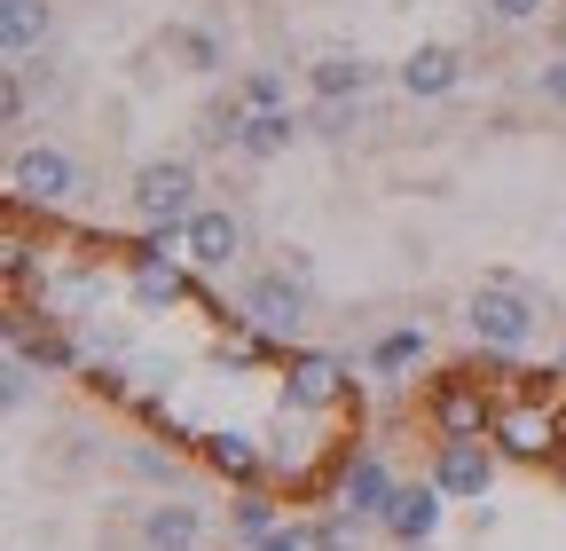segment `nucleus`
<instances>
[{
    "mask_svg": "<svg viewBox=\"0 0 566 551\" xmlns=\"http://www.w3.org/2000/svg\"><path fill=\"white\" fill-rule=\"evenodd\" d=\"M535 323H543V300H535V284H520V276H480L472 300H464V331L480 347H495V355L535 347Z\"/></svg>",
    "mask_w": 566,
    "mask_h": 551,
    "instance_id": "obj_1",
    "label": "nucleus"
},
{
    "mask_svg": "<svg viewBox=\"0 0 566 551\" xmlns=\"http://www.w3.org/2000/svg\"><path fill=\"white\" fill-rule=\"evenodd\" d=\"M126 205H134V221L150 229V237H181L189 214H197V166H189V158H150V166H134Z\"/></svg>",
    "mask_w": 566,
    "mask_h": 551,
    "instance_id": "obj_2",
    "label": "nucleus"
},
{
    "mask_svg": "<svg viewBox=\"0 0 566 551\" xmlns=\"http://www.w3.org/2000/svg\"><path fill=\"white\" fill-rule=\"evenodd\" d=\"M315 315V292H307V276L300 268H268L244 284V323L260 339H300V323Z\"/></svg>",
    "mask_w": 566,
    "mask_h": 551,
    "instance_id": "obj_3",
    "label": "nucleus"
},
{
    "mask_svg": "<svg viewBox=\"0 0 566 551\" xmlns=\"http://www.w3.org/2000/svg\"><path fill=\"white\" fill-rule=\"evenodd\" d=\"M433 480L449 489V505H488V489H495V457L480 449V434H441Z\"/></svg>",
    "mask_w": 566,
    "mask_h": 551,
    "instance_id": "obj_4",
    "label": "nucleus"
},
{
    "mask_svg": "<svg viewBox=\"0 0 566 551\" xmlns=\"http://www.w3.org/2000/svg\"><path fill=\"white\" fill-rule=\"evenodd\" d=\"M394 87H401V95H417V103H441V95H457V87H464V48H449V40H424V48H409V55L394 63Z\"/></svg>",
    "mask_w": 566,
    "mask_h": 551,
    "instance_id": "obj_5",
    "label": "nucleus"
},
{
    "mask_svg": "<svg viewBox=\"0 0 566 551\" xmlns=\"http://www.w3.org/2000/svg\"><path fill=\"white\" fill-rule=\"evenodd\" d=\"M181 252H189L197 268L221 276V268H237V260H244V221L229 214V205H197L189 229H181Z\"/></svg>",
    "mask_w": 566,
    "mask_h": 551,
    "instance_id": "obj_6",
    "label": "nucleus"
},
{
    "mask_svg": "<svg viewBox=\"0 0 566 551\" xmlns=\"http://www.w3.org/2000/svg\"><path fill=\"white\" fill-rule=\"evenodd\" d=\"M9 181H17L24 205H63L71 189H80V166H71V150H55V143H32V150H17Z\"/></svg>",
    "mask_w": 566,
    "mask_h": 551,
    "instance_id": "obj_7",
    "label": "nucleus"
},
{
    "mask_svg": "<svg viewBox=\"0 0 566 551\" xmlns=\"http://www.w3.org/2000/svg\"><path fill=\"white\" fill-rule=\"evenodd\" d=\"M441 512H449V489L441 480H401L394 489V505H386V536L394 543H433V528H441Z\"/></svg>",
    "mask_w": 566,
    "mask_h": 551,
    "instance_id": "obj_8",
    "label": "nucleus"
},
{
    "mask_svg": "<svg viewBox=\"0 0 566 551\" xmlns=\"http://www.w3.org/2000/svg\"><path fill=\"white\" fill-rule=\"evenodd\" d=\"M346 402V363L338 355H292V371H283V409H338Z\"/></svg>",
    "mask_w": 566,
    "mask_h": 551,
    "instance_id": "obj_9",
    "label": "nucleus"
},
{
    "mask_svg": "<svg viewBox=\"0 0 566 551\" xmlns=\"http://www.w3.org/2000/svg\"><path fill=\"white\" fill-rule=\"evenodd\" d=\"M134 543H142V551H197V543H205V512H197L189 497H158V505H142Z\"/></svg>",
    "mask_w": 566,
    "mask_h": 551,
    "instance_id": "obj_10",
    "label": "nucleus"
},
{
    "mask_svg": "<svg viewBox=\"0 0 566 551\" xmlns=\"http://www.w3.org/2000/svg\"><path fill=\"white\" fill-rule=\"evenodd\" d=\"M394 489H401V480L386 472V457H378V449H363V457L346 465V480H338V505H346V512H363V520H386Z\"/></svg>",
    "mask_w": 566,
    "mask_h": 551,
    "instance_id": "obj_11",
    "label": "nucleus"
},
{
    "mask_svg": "<svg viewBox=\"0 0 566 551\" xmlns=\"http://www.w3.org/2000/svg\"><path fill=\"white\" fill-rule=\"evenodd\" d=\"M370 80H378V63H363V55H315L307 63V95L315 103H354Z\"/></svg>",
    "mask_w": 566,
    "mask_h": 551,
    "instance_id": "obj_12",
    "label": "nucleus"
},
{
    "mask_svg": "<svg viewBox=\"0 0 566 551\" xmlns=\"http://www.w3.org/2000/svg\"><path fill=\"white\" fill-rule=\"evenodd\" d=\"M48 32H55L48 0H0V48H9L17 63H24V55H40V48H48Z\"/></svg>",
    "mask_w": 566,
    "mask_h": 551,
    "instance_id": "obj_13",
    "label": "nucleus"
},
{
    "mask_svg": "<svg viewBox=\"0 0 566 551\" xmlns=\"http://www.w3.org/2000/svg\"><path fill=\"white\" fill-rule=\"evenodd\" d=\"M495 441L512 457H551L558 449V418L551 409H495Z\"/></svg>",
    "mask_w": 566,
    "mask_h": 551,
    "instance_id": "obj_14",
    "label": "nucleus"
},
{
    "mask_svg": "<svg viewBox=\"0 0 566 551\" xmlns=\"http://www.w3.org/2000/svg\"><path fill=\"white\" fill-rule=\"evenodd\" d=\"M292 143H300V118H292V111H252V126H244V143H237V158L268 166V158H283Z\"/></svg>",
    "mask_w": 566,
    "mask_h": 551,
    "instance_id": "obj_15",
    "label": "nucleus"
},
{
    "mask_svg": "<svg viewBox=\"0 0 566 551\" xmlns=\"http://www.w3.org/2000/svg\"><path fill=\"white\" fill-rule=\"evenodd\" d=\"M134 300L142 308H174L181 300V268L166 252H134Z\"/></svg>",
    "mask_w": 566,
    "mask_h": 551,
    "instance_id": "obj_16",
    "label": "nucleus"
},
{
    "mask_svg": "<svg viewBox=\"0 0 566 551\" xmlns=\"http://www.w3.org/2000/svg\"><path fill=\"white\" fill-rule=\"evenodd\" d=\"M433 418H441V434H480V426H495L488 402H480V386H449V394L433 402Z\"/></svg>",
    "mask_w": 566,
    "mask_h": 551,
    "instance_id": "obj_17",
    "label": "nucleus"
},
{
    "mask_svg": "<svg viewBox=\"0 0 566 551\" xmlns=\"http://www.w3.org/2000/svg\"><path fill=\"white\" fill-rule=\"evenodd\" d=\"M166 48L181 55V72H221V32H205V24H174Z\"/></svg>",
    "mask_w": 566,
    "mask_h": 551,
    "instance_id": "obj_18",
    "label": "nucleus"
},
{
    "mask_svg": "<svg viewBox=\"0 0 566 551\" xmlns=\"http://www.w3.org/2000/svg\"><path fill=\"white\" fill-rule=\"evenodd\" d=\"M409 363H424V331H386L378 347H370V371L378 378H401Z\"/></svg>",
    "mask_w": 566,
    "mask_h": 551,
    "instance_id": "obj_19",
    "label": "nucleus"
},
{
    "mask_svg": "<svg viewBox=\"0 0 566 551\" xmlns=\"http://www.w3.org/2000/svg\"><path fill=\"white\" fill-rule=\"evenodd\" d=\"M205 465H212V472H237V480H252V472H260V449H252L244 434H212V441H205Z\"/></svg>",
    "mask_w": 566,
    "mask_h": 551,
    "instance_id": "obj_20",
    "label": "nucleus"
},
{
    "mask_svg": "<svg viewBox=\"0 0 566 551\" xmlns=\"http://www.w3.org/2000/svg\"><path fill=\"white\" fill-rule=\"evenodd\" d=\"M126 472H142V480H158V489H174V480H181L174 449H150V441H134V449H126Z\"/></svg>",
    "mask_w": 566,
    "mask_h": 551,
    "instance_id": "obj_21",
    "label": "nucleus"
},
{
    "mask_svg": "<svg viewBox=\"0 0 566 551\" xmlns=\"http://www.w3.org/2000/svg\"><path fill=\"white\" fill-rule=\"evenodd\" d=\"M315 551H363V512H346V505H338V520L315 528Z\"/></svg>",
    "mask_w": 566,
    "mask_h": 551,
    "instance_id": "obj_22",
    "label": "nucleus"
},
{
    "mask_svg": "<svg viewBox=\"0 0 566 551\" xmlns=\"http://www.w3.org/2000/svg\"><path fill=\"white\" fill-rule=\"evenodd\" d=\"M0 402H9V418H24V409H32V363H24V355L9 363V378H0Z\"/></svg>",
    "mask_w": 566,
    "mask_h": 551,
    "instance_id": "obj_23",
    "label": "nucleus"
},
{
    "mask_svg": "<svg viewBox=\"0 0 566 551\" xmlns=\"http://www.w3.org/2000/svg\"><path fill=\"white\" fill-rule=\"evenodd\" d=\"M237 87H244V103H252V111H283V80H275V72H244Z\"/></svg>",
    "mask_w": 566,
    "mask_h": 551,
    "instance_id": "obj_24",
    "label": "nucleus"
},
{
    "mask_svg": "<svg viewBox=\"0 0 566 551\" xmlns=\"http://www.w3.org/2000/svg\"><path fill=\"white\" fill-rule=\"evenodd\" d=\"M268 528H275V505H268V497H244V505H237V536H244V543H260Z\"/></svg>",
    "mask_w": 566,
    "mask_h": 551,
    "instance_id": "obj_25",
    "label": "nucleus"
},
{
    "mask_svg": "<svg viewBox=\"0 0 566 551\" xmlns=\"http://www.w3.org/2000/svg\"><path fill=\"white\" fill-rule=\"evenodd\" d=\"M480 9H488L495 24H535V17L551 9V0H480Z\"/></svg>",
    "mask_w": 566,
    "mask_h": 551,
    "instance_id": "obj_26",
    "label": "nucleus"
},
{
    "mask_svg": "<svg viewBox=\"0 0 566 551\" xmlns=\"http://www.w3.org/2000/svg\"><path fill=\"white\" fill-rule=\"evenodd\" d=\"M244 551H315V528H268V536L244 543Z\"/></svg>",
    "mask_w": 566,
    "mask_h": 551,
    "instance_id": "obj_27",
    "label": "nucleus"
},
{
    "mask_svg": "<svg viewBox=\"0 0 566 551\" xmlns=\"http://www.w3.org/2000/svg\"><path fill=\"white\" fill-rule=\"evenodd\" d=\"M535 87H543V103H566V55H558V63H543Z\"/></svg>",
    "mask_w": 566,
    "mask_h": 551,
    "instance_id": "obj_28",
    "label": "nucleus"
},
{
    "mask_svg": "<svg viewBox=\"0 0 566 551\" xmlns=\"http://www.w3.org/2000/svg\"><path fill=\"white\" fill-rule=\"evenodd\" d=\"M558 371H566V347H558Z\"/></svg>",
    "mask_w": 566,
    "mask_h": 551,
    "instance_id": "obj_29",
    "label": "nucleus"
},
{
    "mask_svg": "<svg viewBox=\"0 0 566 551\" xmlns=\"http://www.w3.org/2000/svg\"><path fill=\"white\" fill-rule=\"evenodd\" d=\"M558 32H566V9H558Z\"/></svg>",
    "mask_w": 566,
    "mask_h": 551,
    "instance_id": "obj_30",
    "label": "nucleus"
}]
</instances>
